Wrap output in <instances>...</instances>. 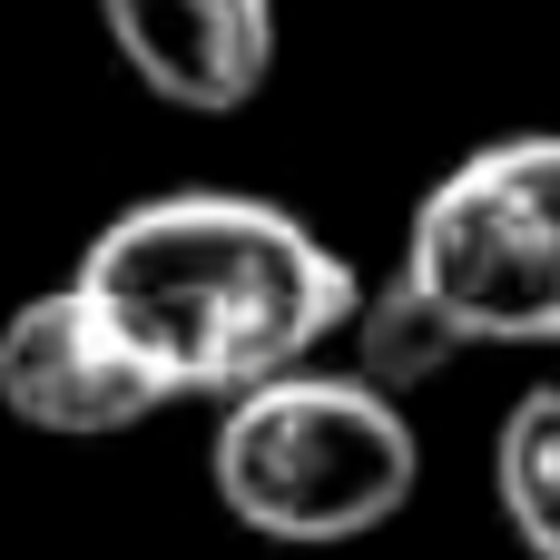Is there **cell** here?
<instances>
[{
  "label": "cell",
  "instance_id": "obj_1",
  "mask_svg": "<svg viewBox=\"0 0 560 560\" xmlns=\"http://www.w3.org/2000/svg\"><path fill=\"white\" fill-rule=\"evenodd\" d=\"M69 285L138 345L177 404H236L276 374H305L354 315L364 276L295 207L246 187H167L118 207Z\"/></svg>",
  "mask_w": 560,
  "mask_h": 560
},
{
  "label": "cell",
  "instance_id": "obj_2",
  "mask_svg": "<svg viewBox=\"0 0 560 560\" xmlns=\"http://www.w3.org/2000/svg\"><path fill=\"white\" fill-rule=\"evenodd\" d=\"M207 482L236 512V532L285 541V551H335V541L384 532L413 502L423 443L384 384L305 364V374H276V384L217 404Z\"/></svg>",
  "mask_w": 560,
  "mask_h": 560
},
{
  "label": "cell",
  "instance_id": "obj_3",
  "mask_svg": "<svg viewBox=\"0 0 560 560\" xmlns=\"http://www.w3.org/2000/svg\"><path fill=\"white\" fill-rule=\"evenodd\" d=\"M394 276L453 325L463 354L560 345V128H512L463 148L423 187Z\"/></svg>",
  "mask_w": 560,
  "mask_h": 560
},
{
  "label": "cell",
  "instance_id": "obj_5",
  "mask_svg": "<svg viewBox=\"0 0 560 560\" xmlns=\"http://www.w3.org/2000/svg\"><path fill=\"white\" fill-rule=\"evenodd\" d=\"M128 79L187 118H226L276 69V0H98Z\"/></svg>",
  "mask_w": 560,
  "mask_h": 560
},
{
  "label": "cell",
  "instance_id": "obj_7",
  "mask_svg": "<svg viewBox=\"0 0 560 560\" xmlns=\"http://www.w3.org/2000/svg\"><path fill=\"white\" fill-rule=\"evenodd\" d=\"M354 335H364V364H354V374H364V384H384L394 404H404L423 374H443V364L463 354V345H453V325H443V315H433V305H423L404 276H394L384 295H364Z\"/></svg>",
  "mask_w": 560,
  "mask_h": 560
},
{
  "label": "cell",
  "instance_id": "obj_4",
  "mask_svg": "<svg viewBox=\"0 0 560 560\" xmlns=\"http://www.w3.org/2000/svg\"><path fill=\"white\" fill-rule=\"evenodd\" d=\"M158 404H177V394L138 364V345L79 285H49L0 325V413H20L30 433L98 443V433L148 423Z\"/></svg>",
  "mask_w": 560,
  "mask_h": 560
},
{
  "label": "cell",
  "instance_id": "obj_6",
  "mask_svg": "<svg viewBox=\"0 0 560 560\" xmlns=\"http://www.w3.org/2000/svg\"><path fill=\"white\" fill-rule=\"evenodd\" d=\"M492 492H502V522L532 560H560V384L522 394L502 413V443H492Z\"/></svg>",
  "mask_w": 560,
  "mask_h": 560
}]
</instances>
